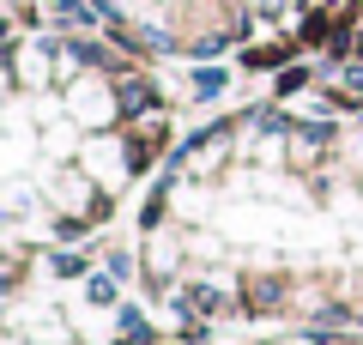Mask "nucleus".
<instances>
[{
    "mask_svg": "<svg viewBox=\"0 0 363 345\" xmlns=\"http://www.w3.org/2000/svg\"><path fill=\"white\" fill-rule=\"evenodd\" d=\"M152 103H157L152 85H128V109H152Z\"/></svg>",
    "mask_w": 363,
    "mask_h": 345,
    "instance_id": "f257e3e1",
    "label": "nucleus"
}]
</instances>
